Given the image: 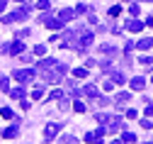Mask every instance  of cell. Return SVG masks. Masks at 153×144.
Masks as SVG:
<instances>
[{"instance_id":"cell-1","label":"cell","mask_w":153,"mask_h":144,"mask_svg":"<svg viewBox=\"0 0 153 144\" xmlns=\"http://www.w3.org/2000/svg\"><path fill=\"white\" fill-rule=\"evenodd\" d=\"M39 71H42L46 83H61V78L66 76L68 66L63 61H56V59H44V61H39Z\"/></svg>"},{"instance_id":"cell-2","label":"cell","mask_w":153,"mask_h":144,"mask_svg":"<svg viewBox=\"0 0 153 144\" xmlns=\"http://www.w3.org/2000/svg\"><path fill=\"white\" fill-rule=\"evenodd\" d=\"M97 122L107 130V132H119L124 130V120L119 115H107V112H97Z\"/></svg>"},{"instance_id":"cell-3","label":"cell","mask_w":153,"mask_h":144,"mask_svg":"<svg viewBox=\"0 0 153 144\" xmlns=\"http://www.w3.org/2000/svg\"><path fill=\"white\" fill-rule=\"evenodd\" d=\"M29 8H17L15 12H10V15H3V20H0V22L3 25H12V22H22V20H27L29 17Z\"/></svg>"},{"instance_id":"cell-4","label":"cell","mask_w":153,"mask_h":144,"mask_svg":"<svg viewBox=\"0 0 153 144\" xmlns=\"http://www.w3.org/2000/svg\"><path fill=\"white\" fill-rule=\"evenodd\" d=\"M92 39H95V34L90 29H78V47H80V51L92 44Z\"/></svg>"},{"instance_id":"cell-5","label":"cell","mask_w":153,"mask_h":144,"mask_svg":"<svg viewBox=\"0 0 153 144\" xmlns=\"http://www.w3.org/2000/svg\"><path fill=\"white\" fill-rule=\"evenodd\" d=\"M12 76H15V81H20V83L25 86V83H32V78H34V71H32V69H20V71H15Z\"/></svg>"},{"instance_id":"cell-6","label":"cell","mask_w":153,"mask_h":144,"mask_svg":"<svg viewBox=\"0 0 153 144\" xmlns=\"http://www.w3.org/2000/svg\"><path fill=\"white\" fill-rule=\"evenodd\" d=\"M59 132H61V125H56V122H49V125L44 127V142L56 139V137H59Z\"/></svg>"},{"instance_id":"cell-7","label":"cell","mask_w":153,"mask_h":144,"mask_svg":"<svg viewBox=\"0 0 153 144\" xmlns=\"http://www.w3.org/2000/svg\"><path fill=\"white\" fill-rule=\"evenodd\" d=\"M5 51H7V54H12V56H20V54L25 51V44H22V39H15L12 44H7V47H5Z\"/></svg>"},{"instance_id":"cell-8","label":"cell","mask_w":153,"mask_h":144,"mask_svg":"<svg viewBox=\"0 0 153 144\" xmlns=\"http://www.w3.org/2000/svg\"><path fill=\"white\" fill-rule=\"evenodd\" d=\"M42 22H44L49 29H61V27H63V22H61L59 17H49V15H42Z\"/></svg>"},{"instance_id":"cell-9","label":"cell","mask_w":153,"mask_h":144,"mask_svg":"<svg viewBox=\"0 0 153 144\" xmlns=\"http://www.w3.org/2000/svg\"><path fill=\"white\" fill-rule=\"evenodd\" d=\"M73 17H75V10H71V8H63V10L59 12V20H61L63 25H66V22H71Z\"/></svg>"},{"instance_id":"cell-10","label":"cell","mask_w":153,"mask_h":144,"mask_svg":"<svg viewBox=\"0 0 153 144\" xmlns=\"http://www.w3.org/2000/svg\"><path fill=\"white\" fill-rule=\"evenodd\" d=\"M124 29H129V32H141V29H143V22H141V20H129V22L124 25Z\"/></svg>"},{"instance_id":"cell-11","label":"cell","mask_w":153,"mask_h":144,"mask_svg":"<svg viewBox=\"0 0 153 144\" xmlns=\"http://www.w3.org/2000/svg\"><path fill=\"white\" fill-rule=\"evenodd\" d=\"M17 134H20V127H17V125H10L7 130H3V137L5 139H15Z\"/></svg>"},{"instance_id":"cell-12","label":"cell","mask_w":153,"mask_h":144,"mask_svg":"<svg viewBox=\"0 0 153 144\" xmlns=\"http://www.w3.org/2000/svg\"><path fill=\"white\" fill-rule=\"evenodd\" d=\"M83 93H85L88 98H97V95H100V90H97V86H92V83H88V86L83 88Z\"/></svg>"},{"instance_id":"cell-13","label":"cell","mask_w":153,"mask_h":144,"mask_svg":"<svg viewBox=\"0 0 153 144\" xmlns=\"http://www.w3.org/2000/svg\"><path fill=\"white\" fill-rule=\"evenodd\" d=\"M136 47H139L141 51H146V49L153 47V39H151V37H143V39H139V44H136Z\"/></svg>"},{"instance_id":"cell-14","label":"cell","mask_w":153,"mask_h":144,"mask_svg":"<svg viewBox=\"0 0 153 144\" xmlns=\"http://www.w3.org/2000/svg\"><path fill=\"white\" fill-rule=\"evenodd\" d=\"M146 86V78H141V76H136V78H131V88L134 90H141Z\"/></svg>"},{"instance_id":"cell-15","label":"cell","mask_w":153,"mask_h":144,"mask_svg":"<svg viewBox=\"0 0 153 144\" xmlns=\"http://www.w3.org/2000/svg\"><path fill=\"white\" fill-rule=\"evenodd\" d=\"M100 51L107 56V59H112V56H117V49H114V47H109V44H102L100 47Z\"/></svg>"},{"instance_id":"cell-16","label":"cell","mask_w":153,"mask_h":144,"mask_svg":"<svg viewBox=\"0 0 153 144\" xmlns=\"http://www.w3.org/2000/svg\"><path fill=\"white\" fill-rule=\"evenodd\" d=\"M7 95L20 100V98H25V88H22V86H20V88H10V90H7Z\"/></svg>"},{"instance_id":"cell-17","label":"cell","mask_w":153,"mask_h":144,"mask_svg":"<svg viewBox=\"0 0 153 144\" xmlns=\"http://www.w3.org/2000/svg\"><path fill=\"white\" fill-rule=\"evenodd\" d=\"M112 81H114V83H119V86H122V83H126V76H124L122 71H112Z\"/></svg>"},{"instance_id":"cell-18","label":"cell","mask_w":153,"mask_h":144,"mask_svg":"<svg viewBox=\"0 0 153 144\" xmlns=\"http://www.w3.org/2000/svg\"><path fill=\"white\" fill-rule=\"evenodd\" d=\"M44 90H46L44 86H34V88H32V98H34V100H39V98H44Z\"/></svg>"},{"instance_id":"cell-19","label":"cell","mask_w":153,"mask_h":144,"mask_svg":"<svg viewBox=\"0 0 153 144\" xmlns=\"http://www.w3.org/2000/svg\"><path fill=\"white\" fill-rule=\"evenodd\" d=\"M36 10H51V3H49V0H36Z\"/></svg>"},{"instance_id":"cell-20","label":"cell","mask_w":153,"mask_h":144,"mask_svg":"<svg viewBox=\"0 0 153 144\" xmlns=\"http://www.w3.org/2000/svg\"><path fill=\"white\" fill-rule=\"evenodd\" d=\"M73 76H75V78H85V76H88V69H85V66H78V69L73 71Z\"/></svg>"},{"instance_id":"cell-21","label":"cell","mask_w":153,"mask_h":144,"mask_svg":"<svg viewBox=\"0 0 153 144\" xmlns=\"http://www.w3.org/2000/svg\"><path fill=\"white\" fill-rule=\"evenodd\" d=\"M122 139L126 144H131V142H136V134H134V132H122Z\"/></svg>"},{"instance_id":"cell-22","label":"cell","mask_w":153,"mask_h":144,"mask_svg":"<svg viewBox=\"0 0 153 144\" xmlns=\"http://www.w3.org/2000/svg\"><path fill=\"white\" fill-rule=\"evenodd\" d=\"M0 88H3V93H7V90H10V81H7L5 76L0 78Z\"/></svg>"},{"instance_id":"cell-23","label":"cell","mask_w":153,"mask_h":144,"mask_svg":"<svg viewBox=\"0 0 153 144\" xmlns=\"http://www.w3.org/2000/svg\"><path fill=\"white\" fill-rule=\"evenodd\" d=\"M131 100V93H119L117 95V103H129Z\"/></svg>"},{"instance_id":"cell-24","label":"cell","mask_w":153,"mask_h":144,"mask_svg":"<svg viewBox=\"0 0 153 144\" xmlns=\"http://www.w3.org/2000/svg\"><path fill=\"white\" fill-rule=\"evenodd\" d=\"M59 144H75V137L66 134V137H61V139H59Z\"/></svg>"},{"instance_id":"cell-25","label":"cell","mask_w":153,"mask_h":144,"mask_svg":"<svg viewBox=\"0 0 153 144\" xmlns=\"http://www.w3.org/2000/svg\"><path fill=\"white\" fill-rule=\"evenodd\" d=\"M119 12H122V5H114V8H109V17H119Z\"/></svg>"},{"instance_id":"cell-26","label":"cell","mask_w":153,"mask_h":144,"mask_svg":"<svg viewBox=\"0 0 153 144\" xmlns=\"http://www.w3.org/2000/svg\"><path fill=\"white\" fill-rule=\"evenodd\" d=\"M34 54H36V56H44V54H46V47H44V44H36V47H34Z\"/></svg>"},{"instance_id":"cell-27","label":"cell","mask_w":153,"mask_h":144,"mask_svg":"<svg viewBox=\"0 0 153 144\" xmlns=\"http://www.w3.org/2000/svg\"><path fill=\"white\" fill-rule=\"evenodd\" d=\"M73 110H75V112H85V105H83L80 100H75V103H73Z\"/></svg>"},{"instance_id":"cell-28","label":"cell","mask_w":153,"mask_h":144,"mask_svg":"<svg viewBox=\"0 0 153 144\" xmlns=\"http://www.w3.org/2000/svg\"><path fill=\"white\" fill-rule=\"evenodd\" d=\"M139 12H141V10H139V5H136V3H131V8H129V15H134V17H136Z\"/></svg>"},{"instance_id":"cell-29","label":"cell","mask_w":153,"mask_h":144,"mask_svg":"<svg viewBox=\"0 0 153 144\" xmlns=\"http://www.w3.org/2000/svg\"><path fill=\"white\" fill-rule=\"evenodd\" d=\"M95 103H97V105H107V103H109V98H105V95H97V98H95Z\"/></svg>"},{"instance_id":"cell-30","label":"cell","mask_w":153,"mask_h":144,"mask_svg":"<svg viewBox=\"0 0 153 144\" xmlns=\"http://www.w3.org/2000/svg\"><path fill=\"white\" fill-rule=\"evenodd\" d=\"M0 115H3V117H7V120H10V117H15V115H12V110H10V108H3V110H0Z\"/></svg>"},{"instance_id":"cell-31","label":"cell","mask_w":153,"mask_h":144,"mask_svg":"<svg viewBox=\"0 0 153 144\" xmlns=\"http://www.w3.org/2000/svg\"><path fill=\"white\" fill-rule=\"evenodd\" d=\"M141 127H143V130H153V122H151V120H141Z\"/></svg>"},{"instance_id":"cell-32","label":"cell","mask_w":153,"mask_h":144,"mask_svg":"<svg viewBox=\"0 0 153 144\" xmlns=\"http://www.w3.org/2000/svg\"><path fill=\"white\" fill-rule=\"evenodd\" d=\"M49 98H51V100H61V98H63V93H61V90H53Z\"/></svg>"},{"instance_id":"cell-33","label":"cell","mask_w":153,"mask_h":144,"mask_svg":"<svg viewBox=\"0 0 153 144\" xmlns=\"http://www.w3.org/2000/svg\"><path fill=\"white\" fill-rule=\"evenodd\" d=\"M20 103H22V110H29V108H32V103H29L27 98H20Z\"/></svg>"},{"instance_id":"cell-34","label":"cell","mask_w":153,"mask_h":144,"mask_svg":"<svg viewBox=\"0 0 153 144\" xmlns=\"http://www.w3.org/2000/svg\"><path fill=\"white\" fill-rule=\"evenodd\" d=\"M85 142H97V134H95V132H88V134H85Z\"/></svg>"},{"instance_id":"cell-35","label":"cell","mask_w":153,"mask_h":144,"mask_svg":"<svg viewBox=\"0 0 153 144\" xmlns=\"http://www.w3.org/2000/svg\"><path fill=\"white\" fill-rule=\"evenodd\" d=\"M141 64H143V66H153V59H151V56H143Z\"/></svg>"},{"instance_id":"cell-36","label":"cell","mask_w":153,"mask_h":144,"mask_svg":"<svg viewBox=\"0 0 153 144\" xmlns=\"http://www.w3.org/2000/svg\"><path fill=\"white\" fill-rule=\"evenodd\" d=\"M25 37H29V29H20L17 32V39H25Z\"/></svg>"},{"instance_id":"cell-37","label":"cell","mask_w":153,"mask_h":144,"mask_svg":"<svg viewBox=\"0 0 153 144\" xmlns=\"http://www.w3.org/2000/svg\"><path fill=\"white\" fill-rule=\"evenodd\" d=\"M59 105H61V110H68V105H71V103H68L66 98H61V103H59Z\"/></svg>"},{"instance_id":"cell-38","label":"cell","mask_w":153,"mask_h":144,"mask_svg":"<svg viewBox=\"0 0 153 144\" xmlns=\"http://www.w3.org/2000/svg\"><path fill=\"white\" fill-rule=\"evenodd\" d=\"M83 12H88V8H85V5H78V8H75V15H83Z\"/></svg>"},{"instance_id":"cell-39","label":"cell","mask_w":153,"mask_h":144,"mask_svg":"<svg viewBox=\"0 0 153 144\" xmlns=\"http://www.w3.org/2000/svg\"><path fill=\"white\" fill-rule=\"evenodd\" d=\"M143 112H146L148 117H153V105H146V110H143Z\"/></svg>"},{"instance_id":"cell-40","label":"cell","mask_w":153,"mask_h":144,"mask_svg":"<svg viewBox=\"0 0 153 144\" xmlns=\"http://www.w3.org/2000/svg\"><path fill=\"white\" fill-rule=\"evenodd\" d=\"M5 5H7V0H0V12L5 10Z\"/></svg>"},{"instance_id":"cell-41","label":"cell","mask_w":153,"mask_h":144,"mask_svg":"<svg viewBox=\"0 0 153 144\" xmlns=\"http://www.w3.org/2000/svg\"><path fill=\"white\" fill-rule=\"evenodd\" d=\"M143 25H151V27H153V17H148V20H146V22H143Z\"/></svg>"},{"instance_id":"cell-42","label":"cell","mask_w":153,"mask_h":144,"mask_svg":"<svg viewBox=\"0 0 153 144\" xmlns=\"http://www.w3.org/2000/svg\"><path fill=\"white\" fill-rule=\"evenodd\" d=\"M112 144H126V142L124 139H117V142H112Z\"/></svg>"},{"instance_id":"cell-43","label":"cell","mask_w":153,"mask_h":144,"mask_svg":"<svg viewBox=\"0 0 153 144\" xmlns=\"http://www.w3.org/2000/svg\"><path fill=\"white\" fill-rule=\"evenodd\" d=\"M122 3H134V0H122Z\"/></svg>"},{"instance_id":"cell-44","label":"cell","mask_w":153,"mask_h":144,"mask_svg":"<svg viewBox=\"0 0 153 144\" xmlns=\"http://www.w3.org/2000/svg\"><path fill=\"white\" fill-rule=\"evenodd\" d=\"M20 3H29V0H20Z\"/></svg>"},{"instance_id":"cell-45","label":"cell","mask_w":153,"mask_h":144,"mask_svg":"<svg viewBox=\"0 0 153 144\" xmlns=\"http://www.w3.org/2000/svg\"><path fill=\"white\" fill-rule=\"evenodd\" d=\"M148 3H153V0H148Z\"/></svg>"},{"instance_id":"cell-46","label":"cell","mask_w":153,"mask_h":144,"mask_svg":"<svg viewBox=\"0 0 153 144\" xmlns=\"http://www.w3.org/2000/svg\"><path fill=\"white\" fill-rule=\"evenodd\" d=\"M97 144H102V142H97Z\"/></svg>"},{"instance_id":"cell-47","label":"cell","mask_w":153,"mask_h":144,"mask_svg":"<svg viewBox=\"0 0 153 144\" xmlns=\"http://www.w3.org/2000/svg\"><path fill=\"white\" fill-rule=\"evenodd\" d=\"M151 81H153V78H151Z\"/></svg>"}]
</instances>
